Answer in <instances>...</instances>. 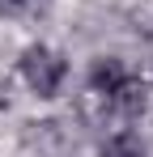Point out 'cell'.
<instances>
[{
  "mask_svg": "<svg viewBox=\"0 0 153 157\" xmlns=\"http://www.w3.org/2000/svg\"><path fill=\"white\" fill-rule=\"evenodd\" d=\"M22 81L38 98H55L64 89V81H68V59L47 43H34V47L22 51Z\"/></svg>",
  "mask_w": 153,
  "mask_h": 157,
  "instance_id": "7a4b0ae2",
  "label": "cell"
},
{
  "mask_svg": "<svg viewBox=\"0 0 153 157\" xmlns=\"http://www.w3.org/2000/svg\"><path fill=\"white\" fill-rule=\"evenodd\" d=\"M98 157H149V153H145V144H140L132 132H115V136L102 140Z\"/></svg>",
  "mask_w": 153,
  "mask_h": 157,
  "instance_id": "3957f363",
  "label": "cell"
},
{
  "mask_svg": "<svg viewBox=\"0 0 153 157\" xmlns=\"http://www.w3.org/2000/svg\"><path fill=\"white\" fill-rule=\"evenodd\" d=\"M26 4H30V0H0V13H9V17H13V13H22Z\"/></svg>",
  "mask_w": 153,
  "mask_h": 157,
  "instance_id": "277c9868",
  "label": "cell"
},
{
  "mask_svg": "<svg viewBox=\"0 0 153 157\" xmlns=\"http://www.w3.org/2000/svg\"><path fill=\"white\" fill-rule=\"evenodd\" d=\"M89 89H94L111 110H124V115L145 110V98H149V94H145V81L136 77L124 59H115V55H102L98 64L89 68Z\"/></svg>",
  "mask_w": 153,
  "mask_h": 157,
  "instance_id": "6da1fadb",
  "label": "cell"
}]
</instances>
